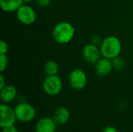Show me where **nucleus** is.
<instances>
[{"instance_id": "obj_1", "label": "nucleus", "mask_w": 133, "mask_h": 132, "mask_svg": "<svg viewBox=\"0 0 133 132\" xmlns=\"http://www.w3.org/2000/svg\"><path fill=\"white\" fill-rule=\"evenodd\" d=\"M76 33L75 27L69 22L63 21L57 23L52 30V37L58 44H65L69 43Z\"/></svg>"}, {"instance_id": "obj_2", "label": "nucleus", "mask_w": 133, "mask_h": 132, "mask_svg": "<svg viewBox=\"0 0 133 132\" xmlns=\"http://www.w3.org/2000/svg\"><path fill=\"white\" fill-rule=\"evenodd\" d=\"M100 49L102 57L114 59L120 55L122 51V42L115 36H109L102 40L100 44Z\"/></svg>"}, {"instance_id": "obj_3", "label": "nucleus", "mask_w": 133, "mask_h": 132, "mask_svg": "<svg viewBox=\"0 0 133 132\" xmlns=\"http://www.w3.org/2000/svg\"><path fill=\"white\" fill-rule=\"evenodd\" d=\"M17 121L23 123H28L36 117V110L33 105L27 102H20L14 108Z\"/></svg>"}, {"instance_id": "obj_4", "label": "nucleus", "mask_w": 133, "mask_h": 132, "mask_svg": "<svg viewBox=\"0 0 133 132\" xmlns=\"http://www.w3.org/2000/svg\"><path fill=\"white\" fill-rule=\"evenodd\" d=\"M44 93L49 96H56L62 90L63 84L61 78L58 75H47L42 84Z\"/></svg>"}, {"instance_id": "obj_5", "label": "nucleus", "mask_w": 133, "mask_h": 132, "mask_svg": "<svg viewBox=\"0 0 133 132\" xmlns=\"http://www.w3.org/2000/svg\"><path fill=\"white\" fill-rule=\"evenodd\" d=\"M16 16L19 22L26 26L33 24L37 19L35 10L28 4L22 5L16 12Z\"/></svg>"}, {"instance_id": "obj_6", "label": "nucleus", "mask_w": 133, "mask_h": 132, "mask_svg": "<svg viewBox=\"0 0 133 132\" xmlns=\"http://www.w3.org/2000/svg\"><path fill=\"white\" fill-rule=\"evenodd\" d=\"M16 121L17 119L14 108H12L8 103H2L0 105V127L3 128L13 126Z\"/></svg>"}, {"instance_id": "obj_7", "label": "nucleus", "mask_w": 133, "mask_h": 132, "mask_svg": "<svg viewBox=\"0 0 133 132\" xmlns=\"http://www.w3.org/2000/svg\"><path fill=\"white\" fill-rule=\"evenodd\" d=\"M69 82L75 90H82L87 84V74L81 68H75L69 73Z\"/></svg>"}, {"instance_id": "obj_8", "label": "nucleus", "mask_w": 133, "mask_h": 132, "mask_svg": "<svg viewBox=\"0 0 133 132\" xmlns=\"http://www.w3.org/2000/svg\"><path fill=\"white\" fill-rule=\"evenodd\" d=\"M82 54L83 59L90 65H95L102 57L101 49L98 45L92 42L83 47Z\"/></svg>"}, {"instance_id": "obj_9", "label": "nucleus", "mask_w": 133, "mask_h": 132, "mask_svg": "<svg viewBox=\"0 0 133 132\" xmlns=\"http://www.w3.org/2000/svg\"><path fill=\"white\" fill-rule=\"evenodd\" d=\"M94 65L96 74L101 77L108 75L114 69L112 60L104 57H101Z\"/></svg>"}, {"instance_id": "obj_10", "label": "nucleus", "mask_w": 133, "mask_h": 132, "mask_svg": "<svg viewBox=\"0 0 133 132\" xmlns=\"http://www.w3.org/2000/svg\"><path fill=\"white\" fill-rule=\"evenodd\" d=\"M58 124L55 123L52 117H44L37 121L35 124L36 132H55L56 126Z\"/></svg>"}, {"instance_id": "obj_11", "label": "nucleus", "mask_w": 133, "mask_h": 132, "mask_svg": "<svg viewBox=\"0 0 133 132\" xmlns=\"http://www.w3.org/2000/svg\"><path fill=\"white\" fill-rule=\"evenodd\" d=\"M17 97V89L12 85H5L0 89V98L2 103H9Z\"/></svg>"}, {"instance_id": "obj_12", "label": "nucleus", "mask_w": 133, "mask_h": 132, "mask_svg": "<svg viewBox=\"0 0 133 132\" xmlns=\"http://www.w3.org/2000/svg\"><path fill=\"white\" fill-rule=\"evenodd\" d=\"M70 117V112L68 108L65 107H58L55 109L53 114L52 118L55 121L58 125H63L65 124Z\"/></svg>"}, {"instance_id": "obj_13", "label": "nucleus", "mask_w": 133, "mask_h": 132, "mask_svg": "<svg viewBox=\"0 0 133 132\" xmlns=\"http://www.w3.org/2000/svg\"><path fill=\"white\" fill-rule=\"evenodd\" d=\"M22 5L23 0H0V7L5 12H16Z\"/></svg>"}, {"instance_id": "obj_14", "label": "nucleus", "mask_w": 133, "mask_h": 132, "mask_svg": "<svg viewBox=\"0 0 133 132\" xmlns=\"http://www.w3.org/2000/svg\"><path fill=\"white\" fill-rule=\"evenodd\" d=\"M44 70L47 75H58L59 66L57 61L54 60H48L44 65Z\"/></svg>"}, {"instance_id": "obj_15", "label": "nucleus", "mask_w": 133, "mask_h": 132, "mask_svg": "<svg viewBox=\"0 0 133 132\" xmlns=\"http://www.w3.org/2000/svg\"><path fill=\"white\" fill-rule=\"evenodd\" d=\"M112 64H113L114 69L117 71H122L125 67V61L120 55L112 59Z\"/></svg>"}, {"instance_id": "obj_16", "label": "nucleus", "mask_w": 133, "mask_h": 132, "mask_svg": "<svg viewBox=\"0 0 133 132\" xmlns=\"http://www.w3.org/2000/svg\"><path fill=\"white\" fill-rule=\"evenodd\" d=\"M9 65V58L7 54H0V72L5 71Z\"/></svg>"}, {"instance_id": "obj_17", "label": "nucleus", "mask_w": 133, "mask_h": 132, "mask_svg": "<svg viewBox=\"0 0 133 132\" xmlns=\"http://www.w3.org/2000/svg\"><path fill=\"white\" fill-rule=\"evenodd\" d=\"M8 50H9L8 44L4 40H1L0 41V54H7Z\"/></svg>"}, {"instance_id": "obj_18", "label": "nucleus", "mask_w": 133, "mask_h": 132, "mask_svg": "<svg viewBox=\"0 0 133 132\" xmlns=\"http://www.w3.org/2000/svg\"><path fill=\"white\" fill-rule=\"evenodd\" d=\"M37 5L42 9L47 8L51 4V0H36Z\"/></svg>"}, {"instance_id": "obj_19", "label": "nucleus", "mask_w": 133, "mask_h": 132, "mask_svg": "<svg viewBox=\"0 0 133 132\" xmlns=\"http://www.w3.org/2000/svg\"><path fill=\"white\" fill-rule=\"evenodd\" d=\"M2 132H19V131L16 128V127H15V125H13V126L2 128Z\"/></svg>"}, {"instance_id": "obj_20", "label": "nucleus", "mask_w": 133, "mask_h": 132, "mask_svg": "<svg viewBox=\"0 0 133 132\" xmlns=\"http://www.w3.org/2000/svg\"><path fill=\"white\" fill-rule=\"evenodd\" d=\"M103 132H118V131L113 126H108L104 128Z\"/></svg>"}, {"instance_id": "obj_21", "label": "nucleus", "mask_w": 133, "mask_h": 132, "mask_svg": "<svg viewBox=\"0 0 133 132\" xmlns=\"http://www.w3.org/2000/svg\"><path fill=\"white\" fill-rule=\"evenodd\" d=\"M5 85H6V83H5V78H4V76H3V75L1 74V75H0V89H2Z\"/></svg>"}, {"instance_id": "obj_22", "label": "nucleus", "mask_w": 133, "mask_h": 132, "mask_svg": "<svg viewBox=\"0 0 133 132\" xmlns=\"http://www.w3.org/2000/svg\"><path fill=\"white\" fill-rule=\"evenodd\" d=\"M34 0H23V4H30V3H31L32 2H33Z\"/></svg>"}]
</instances>
